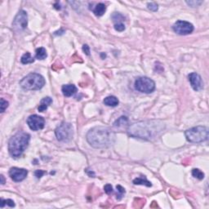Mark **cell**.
I'll return each instance as SVG.
<instances>
[{"label": "cell", "instance_id": "cell-1", "mask_svg": "<svg viewBox=\"0 0 209 209\" xmlns=\"http://www.w3.org/2000/svg\"><path fill=\"white\" fill-rule=\"evenodd\" d=\"M165 129V124L160 120H147L135 123L128 128V134L135 138L150 141L159 137Z\"/></svg>", "mask_w": 209, "mask_h": 209}, {"label": "cell", "instance_id": "cell-2", "mask_svg": "<svg viewBox=\"0 0 209 209\" xmlns=\"http://www.w3.org/2000/svg\"><path fill=\"white\" fill-rule=\"evenodd\" d=\"M116 135L113 131L106 127H95L87 134V141L92 147L97 149L108 148L115 141Z\"/></svg>", "mask_w": 209, "mask_h": 209}, {"label": "cell", "instance_id": "cell-3", "mask_svg": "<svg viewBox=\"0 0 209 209\" xmlns=\"http://www.w3.org/2000/svg\"><path fill=\"white\" fill-rule=\"evenodd\" d=\"M30 141V135L29 133L20 132L15 134L8 142V151L13 158L21 157L24 153Z\"/></svg>", "mask_w": 209, "mask_h": 209}, {"label": "cell", "instance_id": "cell-4", "mask_svg": "<svg viewBox=\"0 0 209 209\" xmlns=\"http://www.w3.org/2000/svg\"><path fill=\"white\" fill-rule=\"evenodd\" d=\"M20 85L25 90H29V91L40 90L45 85V79L39 74L31 73L21 79Z\"/></svg>", "mask_w": 209, "mask_h": 209}, {"label": "cell", "instance_id": "cell-5", "mask_svg": "<svg viewBox=\"0 0 209 209\" xmlns=\"http://www.w3.org/2000/svg\"><path fill=\"white\" fill-rule=\"evenodd\" d=\"M186 140L191 143H201L208 139V129L206 127L197 126L185 133Z\"/></svg>", "mask_w": 209, "mask_h": 209}, {"label": "cell", "instance_id": "cell-6", "mask_svg": "<svg viewBox=\"0 0 209 209\" xmlns=\"http://www.w3.org/2000/svg\"><path fill=\"white\" fill-rule=\"evenodd\" d=\"M56 137L59 141H71L74 136V129L72 125L70 123H62L60 126L56 128L55 131Z\"/></svg>", "mask_w": 209, "mask_h": 209}, {"label": "cell", "instance_id": "cell-7", "mask_svg": "<svg viewBox=\"0 0 209 209\" xmlns=\"http://www.w3.org/2000/svg\"><path fill=\"white\" fill-rule=\"evenodd\" d=\"M135 88L142 93H151L155 89V83L148 77H139L135 81Z\"/></svg>", "mask_w": 209, "mask_h": 209}, {"label": "cell", "instance_id": "cell-8", "mask_svg": "<svg viewBox=\"0 0 209 209\" xmlns=\"http://www.w3.org/2000/svg\"><path fill=\"white\" fill-rule=\"evenodd\" d=\"M28 25V16L24 10H20L13 22V27L16 32L24 30Z\"/></svg>", "mask_w": 209, "mask_h": 209}, {"label": "cell", "instance_id": "cell-9", "mask_svg": "<svg viewBox=\"0 0 209 209\" xmlns=\"http://www.w3.org/2000/svg\"><path fill=\"white\" fill-rule=\"evenodd\" d=\"M174 32L180 35H186L194 31V25L185 21H177L172 25Z\"/></svg>", "mask_w": 209, "mask_h": 209}, {"label": "cell", "instance_id": "cell-10", "mask_svg": "<svg viewBox=\"0 0 209 209\" xmlns=\"http://www.w3.org/2000/svg\"><path fill=\"white\" fill-rule=\"evenodd\" d=\"M27 124L29 127V128L33 131H38L43 129L45 124V120L41 116L37 114L30 115L27 119Z\"/></svg>", "mask_w": 209, "mask_h": 209}, {"label": "cell", "instance_id": "cell-11", "mask_svg": "<svg viewBox=\"0 0 209 209\" xmlns=\"http://www.w3.org/2000/svg\"><path fill=\"white\" fill-rule=\"evenodd\" d=\"M27 174H28V171L26 169H24V168L13 167V168H11L9 170V176L16 182H20V181L25 180Z\"/></svg>", "mask_w": 209, "mask_h": 209}, {"label": "cell", "instance_id": "cell-12", "mask_svg": "<svg viewBox=\"0 0 209 209\" xmlns=\"http://www.w3.org/2000/svg\"><path fill=\"white\" fill-rule=\"evenodd\" d=\"M189 82L192 88L196 91H201L203 88V82L202 77L197 73H191L188 75Z\"/></svg>", "mask_w": 209, "mask_h": 209}, {"label": "cell", "instance_id": "cell-13", "mask_svg": "<svg viewBox=\"0 0 209 209\" xmlns=\"http://www.w3.org/2000/svg\"><path fill=\"white\" fill-rule=\"evenodd\" d=\"M61 91H62V93L65 97H72L73 95H75L76 93L77 87L74 84L63 85L62 87H61Z\"/></svg>", "mask_w": 209, "mask_h": 209}, {"label": "cell", "instance_id": "cell-14", "mask_svg": "<svg viewBox=\"0 0 209 209\" xmlns=\"http://www.w3.org/2000/svg\"><path fill=\"white\" fill-rule=\"evenodd\" d=\"M52 103V99L49 97H44L41 100L40 102L39 106L38 107V110L39 112H44L48 108V106Z\"/></svg>", "mask_w": 209, "mask_h": 209}, {"label": "cell", "instance_id": "cell-15", "mask_svg": "<svg viewBox=\"0 0 209 209\" xmlns=\"http://www.w3.org/2000/svg\"><path fill=\"white\" fill-rule=\"evenodd\" d=\"M103 103L107 106H111V107H115L118 105V98L114 96H109L107 97L104 99Z\"/></svg>", "mask_w": 209, "mask_h": 209}, {"label": "cell", "instance_id": "cell-16", "mask_svg": "<svg viewBox=\"0 0 209 209\" xmlns=\"http://www.w3.org/2000/svg\"><path fill=\"white\" fill-rule=\"evenodd\" d=\"M106 11V6L104 3H98L97 6L95 7V8L93 10V13L97 16V17H102L105 14Z\"/></svg>", "mask_w": 209, "mask_h": 209}, {"label": "cell", "instance_id": "cell-17", "mask_svg": "<svg viewBox=\"0 0 209 209\" xmlns=\"http://www.w3.org/2000/svg\"><path fill=\"white\" fill-rule=\"evenodd\" d=\"M133 184L134 185H145L147 187H151V182H149V180H147L146 178L144 177H138L133 180Z\"/></svg>", "mask_w": 209, "mask_h": 209}, {"label": "cell", "instance_id": "cell-18", "mask_svg": "<svg viewBox=\"0 0 209 209\" xmlns=\"http://www.w3.org/2000/svg\"><path fill=\"white\" fill-rule=\"evenodd\" d=\"M48 56L47 51L44 48H39L36 49L35 52V57L38 60H44Z\"/></svg>", "mask_w": 209, "mask_h": 209}, {"label": "cell", "instance_id": "cell-19", "mask_svg": "<svg viewBox=\"0 0 209 209\" xmlns=\"http://www.w3.org/2000/svg\"><path fill=\"white\" fill-rule=\"evenodd\" d=\"M21 61L24 65L29 64V63H33L34 61V58L32 57L29 52H26V53H25L21 56Z\"/></svg>", "mask_w": 209, "mask_h": 209}, {"label": "cell", "instance_id": "cell-20", "mask_svg": "<svg viewBox=\"0 0 209 209\" xmlns=\"http://www.w3.org/2000/svg\"><path fill=\"white\" fill-rule=\"evenodd\" d=\"M128 122V118L126 116H121L120 118H118L115 122L114 123V127H121L123 125H125Z\"/></svg>", "mask_w": 209, "mask_h": 209}, {"label": "cell", "instance_id": "cell-21", "mask_svg": "<svg viewBox=\"0 0 209 209\" xmlns=\"http://www.w3.org/2000/svg\"><path fill=\"white\" fill-rule=\"evenodd\" d=\"M192 175L194 177L199 179V180H203L204 178V173L199 168H194L192 170Z\"/></svg>", "mask_w": 209, "mask_h": 209}, {"label": "cell", "instance_id": "cell-22", "mask_svg": "<svg viewBox=\"0 0 209 209\" xmlns=\"http://www.w3.org/2000/svg\"><path fill=\"white\" fill-rule=\"evenodd\" d=\"M5 204H7L8 206H9V207H15L14 201L12 200V199H1V207H4Z\"/></svg>", "mask_w": 209, "mask_h": 209}, {"label": "cell", "instance_id": "cell-23", "mask_svg": "<svg viewBox=\"0 0 209 209\" xmlns=\"http://www.w3.org/2000/svg\"><path fill=\"white\" fill-rule=\"evenodd\" d=\"M116 188H117V191H118V195H117V199L120 200L123 198V195H124L126 191H125V189L123 186H121L120 185H118L116 186Z\"/></svg>", "mask_w": 209, "mask_h": 209}, {"label": "cell", "instance_id": "cell-24", "mask_svg": "<svg viewBox=\"0 0 209 209\" xmlns=\"http://www.w3.org/2000/svg\"><path fill=\"white\" fill-rule=\"evenodd\" d=\"M8 107V102L5 101L3 98H1V102H0V112L3 113L4 112L7 108Z\"/></svg>", "mask_w": 209, "mask_h": 209}, {"label": "cell", "instance_id": "cell-25", "mask_svg": "<svg viewBox=\"0 0 209 209\" xmlns=\"http://www.w3.org/2000/svg\"><path fill=\"white\" fill-rule=\"evenodd\" d=\"M186 4H188L189 6L191 7V8H196V7H199L200 6L202 3H203V1H198V0H196V1H186Z\"/></svg>", "mask_w": 209, "mask_h": 209}, {"label": "cell", "instance_id": "cell-26", "mask_svg": "<svg viewBox=\"0 0 209 209\" xmlns=\"http://www.w3.org/2000/svg\"><path fill=\"white\" fill-rule=\"evenodd\" d=\"M147 7H148V9L152 11V12H157L158 9H159V6L156 3H149L147 4Z\"/></svg>", "mask_w": 209, "mask_h": 209}, {"label": "cell", "instance_id": "cell-27", "mask_svg": "<svg viewBox=\"0 0 209 209\" xmlns=\"http://www.w3.org/2000/svg\"><path fill=\"white\" fill-rule=\"evenodd\" d=\"M112 19H113V21H123L124 20V17H123L122 15L120 13H114V14L112 15Z\"/></svg>", "mask_w": 209, "mask_h": 209}, {"label": "cell", "instance_id": "cell-28", "mask_svg": "<svg viewBox=\"0 0 209 209\" xmlns=\"http://www.w3.org/2000/svg\"><path fill=\"white\" fill-rule=\"evenodd\" d=\"M114 29L117 31L122 32L125 29V25L123 23H116L115 25H114Z\"/></svg>", "mask_w": 209, "mask_h": 209}, {"label": "cell", "instance_id": "cell-29", "mask_svg": "<svg viewBox=\"0 0 209 209\" xmlns=\"http://www.w3.org/2000/svg\"><path fill=\"white\" fill-rule=\"evenodd\" d=\"M104 191H105V192H106L107 195H110V194H111V193L113 192V187H112L111 185L107 184L104 186Z\"/></svg>", "mask_w": 209, "mask_h": 209}, {"label": "cell", "instance_id": "cell-30", "mask_svg": "<svg viewBox=\"0 0 209 209\" xmlns=\"http://www.w3.org/2000/svg\"><path fill=\"white\" fill-rule=\"evenodd\" d=\"M45 173H46L45 171H43V170H37V171L34 172V175H35V176L38 178V179L41 178Z\"/></svg>", "mask_w": 209, "mask_h": 209}, {"label": "cell", "instance_id": "cell-31", "mask_svg": "<svg viewBox=\"0 0 209 209\" xmlns=\"http://www.w3.org/2000/svg\"><path fill=\"white\" fill-rule=\"evenodd\" d=\"M83 52H84L86 55H87V56H90V48H89V46L87 45V44H84V45L83 46Z\"/></svg>", "mask_w": 209, "mask_h": 209}, {"label": "cell", "instance_id": "cell-32", "mask_svg": "<svg viewBox=\"0 0 209 209\" xmlns=\"http://www.w3.org/2000/svg\"><path fill=\"white\" fill-rule=\"evenodd\" d=\"M86 172H87V173L88 174L89 176H91V177H95V173H94V172H92V171H89V170H87Z\"/></svg>", "mask_w": 209, "mask_h": 209}, {"label": "cell", "instance_id": "cell-33", "mask_svg": "<svg viewBox=\"0 0 209 209\" xmlns=\"http://www.w3.org/2000/svg\"><path fill=\"white\" fill-rule=\"evenodd\" d=\"M65 33V30L64 29H60V30H58V31H56L55 32V33H54V34H55V35H58V34H63Z\"/></svg>", "mask_w": 209, "mask_h": 209}, {"label": "cell", "instance_id": "cell-34", "mask_svg": "<svg viewBox=\"0 0 209 209\" xmlns=\"http://www.w3.org/2000/svg\"><path fill=\"white\" fill-rule=\"evenodd\" d=\"M0 178H1V185H4L5 184V179L3 175H1L0 176Z\"/></svg>", "mask_w": 209, "mask_h": 209}, {"label": "cell", "instance_id": "cell-35", "mask_svg": "<svg viewBox=\"0 0 209 209\" xmlns=\"http://www.w3.org/2000/svg\"><path fill=\"white\" fill-rule=\"evenodd\" d=\"M54 6H55V8H56L57 10H60V5H58V3H56V4L54 5Z\"/></svg>", "mask_w": 209, "mask_h": 209}]
</instances>
